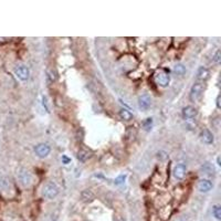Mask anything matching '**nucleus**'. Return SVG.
<instances>
[{"instance_id": "nucleus-9", "label": "nucleus", "mask_w": 221, "mask_h": 221, "mask_svg": "<svg viewBox=\"0 0 221 221\" xmlns=\"http://www.w3.org/2000/svg\"><path fill=\"white\" fill-rule=\"evenodd\" d=\"M197 187L201 192H208L212 189V182L208 179H200Z\"/></svg>"}, {"instance_id": "nucleus-10", "label": "nucleus", "mask_w": 221, "mask_h": 221, "mask_svg": "<svg viewBox=\"0 0 221 221\" xmlns=\"http://www.w3.org/2000/svg\"><path fill=\"white\" fill-rule=\"evenodd\" d=\"M200 138H201V141H202L203 143H206V144L213 143V135H212L211 132L208 131V129H203V131L201 132Z\"/></svg>"}, {"instance_id": "nucleus-12", "label": "nucleus", "mask_w": 221, "mask_h": 221, "mask_svg": "<svg viewBox=\"0 0 221 221\" xmlns=\"http://www.w3.org/2000/svg\"><path fill=\"white\" fill-rule=\"evenodd\" d=\"M46 76H48L49 82H55L57 78H58V72H57L55 69L51 67V69H49L48 72H46Z\"/></svg>"}, {"instance_id": "nucleus-3", "label": "nucleus", "mask_w": 221, "mask_h": 221, "mask_svg": "<svg viewBox=\"0 0 221 221\" xmlns=\"http://www.w3.org/2000/svg\"><path fill=\"white\" fill-rule=\"evenodd\" d=\"M14 74L17 75V78L21 81H27L29 78V75H30V71L27 67L24 65H19L14 69Z\"/></svg>"}, {"instance_id": "nucleus-16", "label": "nucleus", "mask_w": 221, "mask_h": 221, "mask_svg": "<svg viewBox=\"0 0 221 221\" xmlns=\"http://www.w3.org/2000/svg\"><path fill=\"white\" fill-rule=\"evenodd\" d=\"M212 213H213L214 218H216L217 220H220L221 219V207H220V205L213 206V208H212Z\"/></svg>"}, {"instance_id": "nucleus-13", "label": "nucleus", "mask_w": 221, "mask_h": 221, "mask_svg": "<svg viewBox=\"0 0 221 221\" xmlns=\"http://www.w3.org/2000/svg\"><path fill=\"white\" fill-rule=\"evenodd\" d=\"M120 117L122 118L123 121H131L132 118H133V115H132V113L129 110H125V108H122V110H120Z\"/></svg>"}, {"instance_id": "nucleus-21", "label": "nucleus", "mask_w": 221, "mask_h": 221, "mask_svg": "<svg viewBox=\"0 0 221 221\" xmlns=\"http://www.w3.org/2000/svg\"><path fill=\"white\" fill-rule=\"evenodd\" d=\"M124 180H125V176L122 175V176H120L118 178H116V179H115V184L116 185H121V184H123V182H124Z\"/></svg>"}, {"instance_id": "nucleus-18", "label": "nucleus", "mask_w": 221, "mask_h": 221, "mask_svg": "<svg viewBox=\"0 0 221 221\" xmlns=\"http://www.w3.org/2000/svg\"><path fill=\"white\" fill-rule=\"evenodd\" d=\"M174 71H175L177 74H180V75H181V74L185 73L186 69H185V67L182 64H176L175 67H174Z\"/></svg>"}, {"instance_id": "nucleus-14", "label": "nucleus", "mask_w": 221, "mask_h": 221, "mask_svg": "<svg viewBox=\"0 0 221 221\" xmlns=\"http://www.w3.org/2000/svg\"><path fill=\"white\" fill-rule=\"evenodd\" d=\"M82 199L84 201H91L93 198H94V195L92 193V191L91 190H84V191H82Z\"/></svg>"}, {"instance_id": "nucleus-22", "label": "nucleus", "mask_w": 221, "mask_h": 221, "mask_svg": "<svg viewBox=\"0 0 221 221\" xmlns=\"http://www.w3.org/2000/svg\"><path fill=\"white\" fill-rule=\"evenodd\" d=\"M157 157H158V158H160L161 160H165V159L168 158V156H167V154H166L165 152H159L158 153V156H157Z\"/></svg>"}, {"instance_id": "nucleus-19", "label": "nucleus", "mask_w": 221, "mask_h": 221, "mask_svg": "<svg viewBox=\"0 0 221 221\" xmlns=\"http://www.w3.org/2000/svg\"><path fill=\"white\" fill-rule=\"evenodd\" d=\"M152 124H153L152 118H146V120L144 121V123H143V126H144V128H145L146 131H148V129L152 127Z\"/></svg>"}, {"instance_id": "nucleus-15", "label": "nucleus", "mask_w": 221, "mask_h": 221, "mask_svg": "<svg viewBox=\"0 0 221 221\" xmlns=\"http://www.w3.org/2000/svg\"><path fill=\"white\" fill-rule=\"evenodd\" d=\"M21 181L23 182L24 185H28L29 182L31 181V176L30 174H29V171H23V173H21Z\"/></svg>"}, {"instance_id": "nucleus-23", "label": "nucleus", "mask_w": 221, "mask_h": 221, "mask_svg": "<svg viewBox=\"0 0 221 221\" xmlns=\"http://www.w3.org/2000/svg\"><path fill=\"white\" fill-rule=\"evenodd\" d=\"M217 107L220 108V96L217 97Z\"/></svg>"}, {"instance_id": "nucleus-1", "label": "nucleus", "mask_w": 221, "mask_h": 221, "mask_svg": "<svg viewBox=\"0 0 221 221\" xmlns=\"http://www.w3.org/2000/svg\"><path fill=\"white\" fill-rule=\"evenodd\" d=\"M58 193H59V187L53 181L46 182L43 186V189H42V195L46 199H54L55 197L58 196Z\"/></svg>"}, {"instance_id": "nucleus-24", "label": "nucleus", "mask_w": 221, "mask_h": 221, "mask_svg": "<svg viewBox=\"0 0 221 221\" xmlns=\"http://www.w3.org/2000/svg\"><path fill=\"white\" fill-rule=\"evenodd\" d=\"M62 158H63V161H64L65 164H67V163H69V161H70V159L67 158V157H65V156H63Z\"/></svg>"}, {"instance_id": "nucleus-20", "label": "nucleus", "mask_w": 221, "mask_h": 221, "mask_svg": "<svg viewBox=\"0 0 221 221\" xmlns=\"http://www.w3.org/2000/svg\"><path fill=\"white\" fill-rule=\"evenodd\" d=\"M220 60H221V52H220V50H218L213 57V61L216 63H220Z\"/></svg>"}, {"instance_id": "nucleus-5", "label": "nucleus", "mask_w": 221, "mask_h": 221, "mask_svg": "<svg viewBox=\"0 0 221 221\" xmlns=\"http://www.w3.org/2000/svg\"><path fill=\"white\" fill-rule=\"evenodd\" d=\"M173 174L176 179L181 180L185 177V175H186V166H185V164H178V165H176Z\"/></svg>"}, {"instance_id": "nucleus-8", "label": "nucleus", "mask_w": 221, "mask_h": 221, "mask_svg": "<svg viewBox=\"0 0 221 221\" xmlns=\"http://www.w3.org/2000/svg\"><path fill=\"white\" fill-rule=\"evenodd\" d=\"M138 105L142 110H148L152 105V99L147 94H144L138 99Z\"/></svg>"}, {"instance_id": "nucleus-7", "label": "nucleus", "mask_w": 221, "mask_h": 221, "mask_svg": "<svg viewBox=\"0 0 221 221\" xmlns=\"http://www.w3.org/2000/svg\"><path fill=\"white\" fill-rule=\"evenodd\" d=\"M35 152L38 156L43 158V157H46L50 154V147L46 144H39L35 147Z\"/></svg>"}, {"instance_id": "nucleus-11", "label": "nucleus", "mask_w": 221, "mask_h": 221, "mask_svg": "<svg viewBox=\"0 0 221 221\" xmlns=\"http://www.w3.org/2000/svg\"><path fill=\"white\" fill-rule=\"evenodd\" d=\"M209 75H210V72L207 67H199L198 72H197V78H198L199 81L203 82V81L208 80V78H209Z\"/></svg>"}, {"instance_id": "nucleus-2", "label": "nucleus", "mask_w": 221, "mask_h": 221, "mask_svg": "<svg viewBox=\"0 0 221 221\" xmlns=\"http://www.w3.org/2000/svg\"><path fill=\"white\" fill-rule=\"evenodd\" d=\"M203 92V83L202 82H196L192 85L190 90L189 97L192 102H197L201 97V94Z\"/></svg>"}, {"instance_id": "nucleus-6", "label": "nucleus", "mask_w": 221, "mask_h": 221, "mask_svg": "<svg viewBox=\"0 0 221 221\" xmlns=\"http://www.w3.org/2000/svg\"><path fill=\"white\" fill-rule=\"evenodd\" d=\"M197 108L195 106H186V107L182 110V116H184L185 120H191V118L196 117L197 116Z\"/></svg>"}, {"instance_id": "nucleus-4", "label": "nucleus", "mask_w": 221, "mask_h": 221, "mask_svg": "<svg viewBox=\"0 0 221 221\" xmlns=\"http://www.w3.org/2000/svg\"><path fill=\"white\" fill-rule=\"evenodd\" d=\"M155 80H156L157 84L163 88L167 86L169 84V75L164 71H158L155 75Z\"/></svg>"}, {"instance_id": "nucleus-17", "label": "nucleus", "mask_w": 221, "mask_h": 221, "mask_svg": "<svg viewBox=\"0 0 221 221\" xmlns=\"http://www.w3.org/2000/svg\"><path fill=\"white\" fill-rule=\"evenodd\" d=\"M89 157H90L89 152H86V150H84V149H81L80 152L78 153V158L80 159L81 161H85Z\"/></svg>"}]
</instances>
